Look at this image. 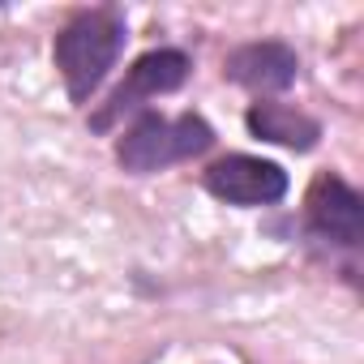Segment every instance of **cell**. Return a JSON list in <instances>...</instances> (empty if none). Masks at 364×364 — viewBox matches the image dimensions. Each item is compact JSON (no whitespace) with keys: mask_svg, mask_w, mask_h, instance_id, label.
I'll use <instances>...</instances> for the list:
<instances>
[{"mask_svg":"<svg viewBox=\"0 0 364 364\" xmlns=\"http://www.w3.org/2000/svg\"><path fill=\"white\" fill-rule=\"evenodd\" d=\"M300 73V56L279 43V39H262V43H245L228 56V77L245 90H257V95H274V90H287Z\"/></svg>","mask_w":364,"mask_h":364,"instance_id":"cell-6","label":"cell"},{"mask_svg":"<svg viewBox=\"0 0 364 364\" xmlns=\"http://www.w3.org/2000/svg\"><path fill=\"white\" fill-rule=\"evenodd\" d=\"M206 189L228 206H274L287 193V171L270 159L228 154L206 167Z\"/></svg>","mask_w":364,"mask_h":364,"instance_id":"cell-4","label":"cell"},{"mask_svg":"<svg viewBox=\"0 0 364 364\" xmlns=\"http://www.w3.org/2000/svg\"><path fill=\"white\" fill-rule=\"evenodd\" d=\"M245 124H249L253 137L287 146V150H313L317 137H321V124L313 116H304L296 107H283V103H253Z\"/></svg>","mask_w":364,"mask_h":364,"instance_id":"cell-7","label":"cell"},{"mask_svg":"<svg viewBox=\"0 0 364 364\" xmlns=\"http://www.w3.org/2000/svg\"><path fill=\"white\" fill-rule=\"evenodd\" d=\"M124 48V18L116 9H86L56 35V69L73 103H86Z\"/></svg>","mask_w":364,"mask_h":364,"instance_id":"cell-1","label":"cell"},{"mask_svg":"<svg viewBox=\"0 0 364 364\" xmlns=\"http://www.w3.org/2000/svg\"><path fill=\"white\" fill-rule=\"evenodd\" d=\"M189 56L180 52V48H154V52H146V56H137L133 60V69H129V77L116 86V95L103 103V112L90 120L95 129H112L124 112H133V107H141L146 99H154V95H167V90H180L185 86V77H189Z\"/></svg>","mask_w":364,"mask_h":364,"instance_id":"cell-3","label":"cell"},{"mask_svg":"<svg viewBox=\"0 0 364 364\" xmlns=\"http://www.w3.org/2000/svg\"><path fill=\"white\" fill-rule=\"evenodd\" d=\"M215 146V129L185 112V116H159V112H146L137 116V124L120 137L116 146V159L124 171H159V167H171L180 159H193V154H206Z\"/></svg>","mask_w":364,"mask_h":364,"instance_id":"cell-2","label":"cell"},{"mask_svg":"<svg viewBox=\"0 0 364 364\" xmlns=\"http://www.w3.org/2000/svg\"><path fill=\"white\" fill-rule=\"evenodd\" d=\"M304 210H309V228L321 240L343 245V249H355L364 240V202H360V193L347 185L343 176L321 171L313 180V189H309Z\"/></svg>","mask_w":364,"mask_h":364,"instance_id":"cell-5","label":"cell"}]
</instances>
